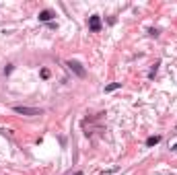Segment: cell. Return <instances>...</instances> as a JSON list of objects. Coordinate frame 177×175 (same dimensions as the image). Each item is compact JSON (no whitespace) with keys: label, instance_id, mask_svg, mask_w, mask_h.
<instances>
[{"label":"cell","instance_id":"1","mask_svg":"<svg viewBox=\"0 0 177 175\" xmlns=\"http://www.w3.org/2000/svg\"><path fill=\"white\" fill-rule=\"evenodd\" d=\"M17 113H21V116H41V109H37V107H25V105H15L13 107Z\"/></svg>","mask_w":177,"mask_h":175},{"label":"cell","instance_id":"2","mask_svg":"<svg viewBox=\"0 0 177 175\" xmlns=\"http://www.w3.org/2000/svg\"><path fill=\"white\" fill-rule=\"evenodd\" d=\"M66 66H68L70 70H72V72H74L76 76H81V78L87 74V70L83 68V64H81V62H76V60H68V62H66Z\"/></svg>","mask_w":177,"mask_h":175},{"label":"cell","instance_id":"3","mask_svg":"<svg viewBox=\"0 0 177 175\" xmlns=\"http://www.w3.org/2000/svg\"><path fill=\"white\" fill-rule=\"evenodd\" d=\"M88 29L91 31H101V17L99 15H93V17H88Z\"/></svg>","mask_w":177,"mask_h":175},{"label":"cell","instance_id":"4","mask_svg":"<svg viewBox=\"0 0 177 175\" xmlns=\"http://www.w3.org/2000/svg\"><path fill=\"white\" fill-rule=\"evenodd\" d=\"M52 19H54V13H52V11H41L39 13V21L46 23V21H52Z\"/></svg>","mask_w":177,"mask_h":175},{"label":"cell","instance_id":"5","mask_svg":"<svg viewBox=\"0 0 177 175\" xmlns=\"http://www.w3.org/2000/svg\"><path fill=\"white\" fill-rule=\"evenodd\" d=\"M161 142V136H150V138H146V146H155V144H159Z\"/></svg>","mask_w":177,"mask_h":175},{"label":"cell","instance_id":"6","mask_svg":"<svg viewBox=\"0 0 177 175\" xmlns=\"http://www.w3.org/2000/svg\"><path fill=\"white\" fill-rule=\"evenodd\" d=\"M120 87H122V83H111V85H107V87H105V93H111V91L120 89Z\"/></svg>","mask_w":177,"mask_h":175},{"label":"cell","instance_id":"7","mask_svg":"<svg viewBox=\"0 0 177 175\" xmlns=\"http://www.w3.org/2000/svg\"><path fill=\"white\" fill-rule=\"evenodd\" d=\"M159 66H161V64H159V62H155V66L150 68V72H148V78H155V74H157V70H159Z\"/></svg>","mask_w":177,"mask_h":175},{"label":"cell","instance_id":"8","mask_svg":"<svg viewBox=\"0 0 177 175\" xmlns=\"http://www.w3.org/2000/svg\"><path fill=\"white\" fill-rule=\"evenodd\" d=\"M41 78H50V70H48V68L41 70Z\"/></svg>","mask_w":177,"mask_h":175},{"label":"cell","instance_id":"9","mask_svg":"<svg viewBox=\"0 0 177 175\" xmlns=\"http://www.w3.org/2000/svg\"><path fill=\"white\" fill-rule=\"evenodd\" d=\"M4 72H6V74H11V72H13V64H8V66L4 68Z\"/></svg>","mask_w":177,"mask_h":175},{"label":"cell","instance_id":"10","mask_svg":"<svg viewBox=\"0 0 177 175\" xmlns=\"http://www.w3.org/2000/svg\"><path fill=\"white\" fill-rule=\"evenodd\" d=\"M171 148H173V151H175V153H177V142H175V144H173V146H171Z\"/></svg>","mask_w":177,"mask_h":175},{"label":"cell","instance_id":"11","mask_svg":"<svg viewBox=\"0 0 177 175\" xmlns=\"http://www.w3.org/2000/svg\"><path fill=\"white\" fill-rule=\"evenodd\" d=\"M74 175H83V171H76V173H74Z\"/></svg>","mask_w":177,"mask_h":175}]
</instances>
